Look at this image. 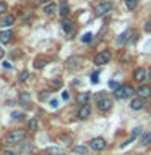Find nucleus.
<instances>
[{"instance_id":"obj_25","label":"nucleus","mask_w":151,"mask_h":155,"mask_svg":"<svg viewBox=\"0 0 151 155\" xmlns=\"http://www.w3.org/2000/svg\"><path fill=\"white\" fill-rule=\"evenodd\" d=\"M73 152L80 153V155H85L88 152V147H86V145H76V147H73Z\"/></svg>"},{"instance_id":"obj_43","label":"nucleus","mask_w":151,"mask_h":155,"mask_svg":"<svg viewBox=\"0 0 151 155\" xmlns=\"http://www.w3.org/2000/svg\"><path fill=\"white\" fill-rule=\"evenodd\" d=\"M3 57V50H2V47H0V58Z\"/></svg>"},{"instance_id":"obj_17","label":"nucleus","mask_w":151,"mask_h":155,"mask_svg":"<svg viewBox=\"0 0 151 155\" xmlns=\"http://www.w3.org/2000/svg\"><path fill=\"white\" fill-rule=\"evenodd\" d=\"M88 99H90V92H80V94L76 95V104H80V105H85Z\"/></svg>"},{"instance_id":"obj_9","label":"nucleus","mask_w":151,"mask_h":155,"mask_svg":"<svg viewBox=\"0 0 151 155\" xmlns=\"http://www.w3.org/2000/svg\"><path fill=\"white\" fill-rule=\"evenodd\" d=\"M151 95V86L141 84L138 89H136V97H141V99H148Z\"/></svg>"},{"instance_id":"obj_22","label":"nucleus","mask_w":151,"mask_h":155,"mask_svg":"<svg viewBox=\"0 0 151 155\" xmlns=\"http://www.w3.org/2000/svg\"><path fill=\"white\" fill-rule=\"evenodd\" d=\"M21 149H19V152H23V153H26V152H31L33 150V144L31 142H26V140H23L21 142Z\"/></svg>"},{"instance_id":"obj_37","label":"nucleus","mask_w":151,"mask_h":155,"mask_svg":"<svg viewBox=\"0 0 151 155\" xmlns=\"http://www.w3.org/2000/svg\"><path fill=\"white\" fill-rule=\"evenodd\" d=\"M104 97H106V94H104V92H99V94H94V99H96V102H99L101 99H104Z\"/></svg>"},{"instance_id":"obj_35","label":"nucleus","mask_w":151,"mask_h":155,"mask_svg":"<svg viewBox=\"0 0 151 155\" xmlns=\"http://www.w3.org/2000/svg\"><path fill=\"white\" fill-rule=\"evenodd\" d=\"M49 94H51V91H46V92H41V94H39V99L41 100H46L47 97H49Z\"/></svg>"},{"instance_id":"obj_10","label":"nucleus","mask_w":151,"mask_h":155,"mask_svg":"<svg viewBox=\"0 0 151 155\" xmlns=\"http://www.w3.org/2000/svg\"><path fill=\"white\" fill-rule=\"evenodd\" d=\"M90 116H91V107L88 104L81 105L80 110H78V118H80V120H88Z\"/></svg>"},{"instance_id":"obj_16","label":"nucleus","mask_w":151,"mask_h":155,"mask_svg":"<svg viewBox=\"0 0 151 155\" xmlns=\"http://www.w3.org/2000/svg\"><path fill=\"white\" fill-rule=\"evenodd\" d=\"M141 134V128H135L133 131H132V134H130V137L128 139H127V142H124V144H122V147H125V145L127 144H130V142H133V140L136 139V137H138V136Z\"/></svg>"},{"instance_id":"obj_36","label":"nucleus","mask_w":151,"mask_h":155,"mask_svg":"<svg viewBox=\"0 0 151 155\" xmlns=\"http://www.w3.org/2000/svg\"><path fill=\"white\" fill-rule=\"evenodd\" d=\"M5 12H7V3L3 0H0V13H5Z\"/></svg>"},{"instance_id":"obj_24","label":"nucleus","mask_w":151,"mask_h":155,"mask_svg":"<svg viewBox=\"0 0 151 155\" xmlns=\"http://www.w3.org/2000/svg\"><path fill=\"white\" fill-rule=\"evenodd\" d=\"M46 63H47L46 58H36V61H34V66H36L37 70H42V68L46 66Z\"/></svg>"},{"instance_id":"obj_20","label":"nucleus","mask_w":151,"mask_h":155,"mask_svg":"<svg viewBox=\"0 0 151 155\" xmlns=\"http://www.w3.org/2000/svg\"><path fill=\"white\" fill-rule=\"evenodd\" d=\"M62 149L60 147H55V145H52V147H49L46 150V155H62Z\"/></svg>"},{"instance_id":"obj_41","label":"nucleus","mask_w":151,"mask_h":155,"mask_svg":"<svg viewBox=\"0 0 151 155\" xmlns=\"http://www.w3.org/2000/svg\"><path fill=\"white\" fill-rule=\"evenodd\" d=\"M68 97H70V95H68V92L65 91V92H63V94H62V99H63V100H67Z\"/></svg>"},{"instance_id":"obj_21","label":"nucleus","mask_w":151,"mask_h":155,"mask_svg":"<svg viewBox=\"0 0 151 155\" xmlns=\"http://www.w3.org/2000/svg\"><path fill=\"white\" fill-rule=\"evenodd\" d=\"M58 12H60V15L63 18L67 16L68 13H70V10H68V5H67V2H60V5H58Z\"/></svg>"},{"instance_id":"obj_12","label":"nucleus","mask_w":151,"mask_h":155,"mask_svg":"<svg viewBox=\"0 0 151 155\" xmlns=\"http://www.w3.org/2000/svg\"><path fill=\"white\" fill-rule=\"evenodd\" d=\"M13 39V32L10 29H5V31H0V42L2 44H10Z\"/></svg>"},{"instance_id":"obj_15","label":"nucleus","mask_w":151,"mask_h":155,"mask_svg":"<svg viewBox=\"0 0 151 155\" xmlns=\"http://www.w3.org/2000/svg\"><path fill=\"white\" fill-rule=\"evenodd\" d=\"M62 28H63V31H65L67 34H70L73 31V21L68 19V18H63L62 19Z\"/></svg>"},{"instance_id":"obj_5","label":"nucleus","mask_w":151,"mask_h":155,"mask_svg":"<svg viewBox=\"0 0 151 155\" xmlns=\"http://www.w3.org/2000/svg\"><path fill=\"white\" fill-rule=\"evenodd\" d=\"M112 99H109V97H104V99H101L99 102H96V105H97V110L99 111H109L112 108Z\"/></svg>"},{"instance_id":"obj_32","label":"nucleus","mask_w":151,"mask_h":155,"mask_svg":"<svg viewBox=\"0 0 151 155\" xmlns=\"http://www.w3.org/2000/svg\"><path fill=\"white\" fill-rule=\"evenodd\" d=\"M97 76H99V71H94V73L91 74V82H93V84L99 82V78H97Z\"/></svg>"},{"instance_id":"obj_31","label":"nucleus","mask_w":151,"mask_h":155,"mask_svg":"<svg viewBox=\"0 0 151 155\" xmlns=\"http://www.w3.org/2000/svg\"><path fill=\"white\" fill-rule=\"evenodd\" d=\"M91 39H93V34H91V32H86L85 36L81 37V42H85V44H88V42H91Z\"/></svg>"},{"instance_id":"obj_34","label":"nucleus","mask_w":151,"mask_h":155,"mask_svg":"<svg viewBox=\"0 0 151 155\" xmlns=\"http://www.w3.org/2000/svg\"><path fill=\"white\" fill-rule=\"evenodd\" d=\"M60 139H62L65 144H70V142H72V136H68V134H62Z\"/></svg>"},{"instance_id":"obj_8","label":"nucleus","mask_w":151,"mask_h":155,"mask_svg":"<svg viewBox=\"0 0 151 155\" xmlns=\"http://www.w3.org/2000/svg\"><path fill=\"white\" fill-rule=\"evenodd\" d=\"M80 65H81V58L80 57H70L67 60V63H65L67 70H78Z\"/></svg>"},{"instance_id":"obj_14","label":"nucleus","mask_w":151,"mask_h":155,"mask_svg":"<svg viewBox=\"0 0 151 155\" xmlns=\"http://www.w3.org/2000/svg\"><path fill=\"white\" fill-rule=\"evenodd\" d=\"M13 23H15V16L7 15V16H3L2 19H0V28H8V26H12Z\"/></svg>"},{"instance_id":"obj_29","label":"nucleus","mask_w":151,"mask_h":155,"mask_svg":"<svg viewBox=\"0 0 151 155\" xmlns=\"http://www.w3.org/2000/svg\"><path fill=\"white\" fill-rule=\"evenodd\" d=\"M51 86L54 87V89H55V87H57V89H58V87H62V79H60V78L52 79V81H51Z\"/></svg>"},{"instance_id":"obj_23","label":"nucleus","mask_w":151,"mask_h":155,"mask_svg":"<svg viewBox=\"0 0 151 155\" xmlns=\"http://www.w3.org/2000/svg\"><path fill=\"white\" fill-rule=\"evenodd\" d=\"M140 144H141V145H148V144H151V133H145L143 136H141Z\"/></svg>"},{"instance_id":"obj_7","label":"nucleus","mask_w":151,"mask_h":155,"mask_svg":"<svg viewBox=\"0 0 151 155\" xmlns=\"http://www.w3.org/2000/svg\"><path fill=\"white\" fill-rule=\"evenodd\" d=\"M146 78H148V71L145 70V68H136V70L133 71V79L136 81V82H143Z\"/></svg>"},{"instance_id":"obj_33","label":"nucleus","mask_w":151,"mask_h":155,"mask_svg":"<svg viewBox=\"0 0 151 155\" xmlns=\"http://www.w3.org/2000/svg\"><path fill=\"white\" fill-rule=\"evenodd\" d=\"M109 87H111L112 91H117V89L120 87V84H119L117 81H109Z\"/></svg>"},{"instance_id":"obj_40","label":"nucleus","mask_w":151,"mask_h":155,"mask_svg":"<svg viewBox=\"0 0 151 155\" xmlns=\"http://www.w3.org/2000/svg\"><path fill=\"white\" fill-rule=\"evenodd\" d=\"M2 65H3V68H7V70H10V68H12V63H8V61H3Z\"/></svg>"},{"instance_id":"obj_42","label":"nucleus","mask_w":151,"mask_h":155,"mask_svg":"<svg viewBox=\"0 0 151 155\" xmlns=\"http://www.w3.org/2000/svg\"><path fill=\"white\" fill-rule=\"evenodd\" d=\"M3 155H16V153H15V152H12V150H5V152H3Z\"/></svg>"},{"instance_id":"obj_30","label":"nucleus","mask_w":151,"mask_h":155,"mask_svg":"<svg viewBox=\"0 0 151 155\" xmlns=\"http://www.w3.org/2000/svg\"><path fill=\"white\" fill-rule=\"evenodd\" d=\"M12 118H13V120H18V121H23V120H24V113H18V111H13V113H12Z\"/></svg>"},{"instance_id":"obj_2","label":"nucleus","mask_w":151,"mask_h":155,"mask_svg":"<svg viewBox=\"0 0 151 155\" xmlns=\"http://www.w3.org/2000/svg\"><path fill=\"white\" fill-rule=\"evenodd\" d=\"M133 92H136L133 87H132L130 84H125V86H120L117 91H114V97L117 100H124V99H128Z\"/></svg>"},{"instance_id":"obj_3","label":"nucleus","mask_w":151,"mask_h":155,"mask_svg":"<svg viewBox=\"0 0 151 155\" xmlns=\"http://www.w3.org/2000/svg\"><path fill=\"white\" fill-rule=\"evenodd\" d=\"M111 8H112V3L109 0H101V2H97L96 7H94V15L96 16H102V15L109 13Z\"/></svg>"},{"instance_id":"obj_11","label":"nucleus","mask_w":151,"mask_h":155,"mask_svg":"<svg viewBox=\"0 0 151 155\" xmlns=\"http://www.w3.org/2000/svg\"><path fill=\"white\" fill-rule=\"evenodd\" d=\"M143 107H145V99H141V97L132 99V102H130V108L132 110H141Z\"/></svg>"},{"instance_id":"obj_4","label":"nucleus","mask_w":151,"mask_h":155,"mask_svg":"<svg viewBox=\"0 0 151 155\" xmlns=\"http://www.w3.org/2000/svg\"><path fill=\"white\" fill-rule=\"evenodd\" d=\"M111 60V52L109 50H102L94 57V63L96 65H106L107 61Z\"/></svg>"},{"instance_id":"obj_19","label":"nucleus","mask_w":151,"mask_h":155,"mask_svg":"<svg viewBox=\"0 0 151 155\" xmlns=\"http://www.w3.org/2000/svg\"><path fill=\"white\" fill-rule=\"evenodd\" d=\"M55 12H57V5H55V3H49V5H46V7H44V13L49 15V16H51V15H54Z\"/></svg>"},{"instance_id":"obj_38","label":"nucleus","mask_w":151,"mask_h":155,"mask_svg":"<svg viewBox=\"0 0 151 155\" xmlns=\"http://www.w3.org/2000/svg\"><path fill=\"white\" fill-rule=\"evenodd\" d=\"M49 104H51L52 108H57V107H58V100H57V99H52L51 102H49Z\"/></svg>"},{"instance_id":"obj_44","label":"nucleus","mask_w":151,"mask_h":155,"mask_svg":"<svg viewBox=\"0 0 151 155\" xmlns=\"http://www.w3.org/2000/svg\"><path fill=\"white\" fill-rule=\"evenodd\" d=\"M148 78H149V81H151V70L148 71Z\"/></svg>"},{"instance_id":"obj_13","label":"nucleus","mask_w":151,"mask_h":155,"mask_svg":"<svg viewBox=\"0 0 151 155\" xmlns=\"http://www.w3.org/2000/svg\"><path fill=\"white\" fill-rule=\"evenodd\" d=\"M18 104L29 105V104H31V94H29V92H19V95H18Z\"/></svg>"},{"instance_id":"obj_18","label":"nucleus","mask_w":151,"mask_h":155,"mask_svg":"<svg viewBox=\"0 0 151 155\" xmlns=\"http://www.w3.org/2000/svg\"><path fill=\"white\" fill-rule=\"evenodd\" d=\"M130 36V31H125V32H122L119 37H117V45H124V44H127V39H128Z\"/></svg>"},{"instance_id":"obj_39","label":"nucleus","mask_w":151,"mask_h":155,"mask_svg":"<svg viewBox=\"0 0 151 155\" xmlns=\"http://www.w3.org/2000/svg\"><path fill=\"white\" fill-rule=\"evenodd\" d=\"M145 31L146 32H151V23H146L145 24Z\"/></svg>"},{"instance_id":"obj_27","label":"nucleus","mask_w":151,"mask_h":155,"mask_svg":"<svg viewBox=\"0 0 151 155\" xmlns=\"http://www.w3.org/2000/svg\"><path fill=\"white\" fill-rule=\"evenodd\" d=\"M28 78H29V71H26V70H24V71H21V73H19V76H18V81H19V82H23V84H24V82L28 81Z\"/></svg>"},{"instance_id":"obj_28","label":"nucleus","mask_w":151,"mask_h":155,"mask_svg":"<svg viewBox=\"0 0 151 155\" xmlns=\"http://www.w3.org/2000/svg\"><path fill=\"white\" fill-rule=\"evenodd\" d=\"M28 129L31 131V133H36V131H37V121L34 120V118L28 123Z\"/></svg>"},{"instance_id":"obj_26","label":"nucleus","mask_w":151,"mask_h":155,"mask_svg":"<svg viewBox=\"0 0 151 155\" xmlns=\"http://www.w3.org/2000/svg\"><path fill=\"white\" fill-rule=\"evenodd\" d=\"M124 2H125L128 10H135L136 7H138V0H124Z\"/></svg>"},{"instance_id":"obj_6","label":"nucleus","mask_w":151,"mask_h":155,"mask_svg":"<svg viewBox=\"0 0 151 155\" xmlns=\"http://www.w3.org/2000/svg\"><path fill=\"white\" fill-rule=\"evenodd\" d=\"M90 147L93 150H96V152H99V150L106 149V140L102 137H94V139L90 140Z\"/></svg>"},{"instance_id":"obj_1","label":"nucleus","mask_w":151,"mask_h":155,"mask_svg":"<svg viewBox=\"0 0 151 155\" xmlns=\"http://www.w3.org/2000/svg\"><path fill=\"white\" fill-rule=\"evenodd\" d=\"M24 137H26V133H24L23 129H13V131H10V133L5 136V142L10 144V145L19 144V142L24 140Z\"/></svg>"}]
</instances>
